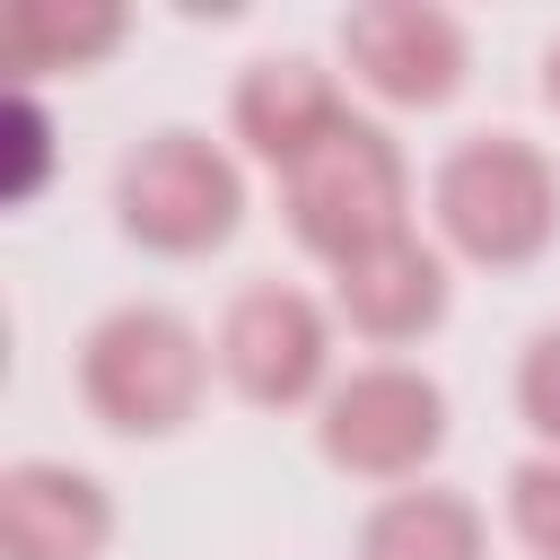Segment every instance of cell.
I'll list each match as a JSON object with an SVG mask.
<instances>
[{
    "instance_id": "obj_8",
    "label": "cell",
    "mask_w": 560,
    "mask_h": 560,
    "mask_svg": "<svg viewBox=\"0 0 560 560\" xmlns=\"http://www.w3.org/2000/svg\"><path fill=\"white\" fill-rule=\"evenodd\" d=\"M332 315L359 341H376V350H402V341L438 332L446 324V245H429L420 228H402V236L350 254L332 271Z\"/></svg>"
},
{
    "instance_id": "obj_15",
    "label": "cell",
    "mask_w": 560,
    "mask_h": 560,
    "mask_svg": "<svg viewBox=\"0 0 560 560\" xmlns=\"http://www.w3.org/2000/svg\"><path fill=\"white\" fill-rule=\"evenodd\" d=\"M542 96L560 105V35H551V52H542Z\"/></svg>"
},
{
    "instance_id": "obj_9",
    "label": "cell",
    "mask_w": 560,
    "mask_h": 560,
    "mask_svg": "<svg viewBox=\"0 0 560 560\" xmlns=\"http://www.w3.org/2000/svg\"><path fill=\"white\" fill-rule=\"evenodd\" d=\"M114 499L96 472L26 455L0 472V560H105Z\"/></svg>"
},
{
    "instance_id": "obj_14",
    "label": "cell",
    "mask_w": 560,
    "mask_h": 560,
    "mask_svg": "<svg viewBox=\"0 0 560 560\" xmlns=\"http://www.w3.org/2000/svg\"><path fill=\"white\" fill-rule=\"evenodd\" d=\"M516 411L542 438V455H560V324H542L516 359Z\"/></svg>"
},
{
    "instance_id": "obj_1",
    "label": "cell",
    "mask_w": 560,
    "mask_h": 560,
    "mask_svg": "<svg viewBox=\"0 0 560 560\" xmlns=\"http://www.w3.org/2000/svg\"><path fill=\"white\" fill-rule=\"evenodd\" d=\"M438 245L481 271H525L560 236V166L525 131H472L429 175Z\"/></svg>"
},
{
    "instance_id": "obj_12",
    "label": "cell",
    "mask_w": 560,
    "mask_h": 560,
    "mask_svg": "<svg viewBox=\"0 0 560 560\" xmlns=\"http://www.w3.org/2000/svg\"><path fill=\"white\" fill-rule=\"evenodd\" d=\"M122 9L96 0H18L9 9V70L18 79H52V70H96L122 44Z\"/></svg>"
},
{
    "instance_id": "obj_4",
    "label": "cell",
    "mask_w": 560,
    "mask_h": 560,
    "mask_svg": "<svg viewBox=\"0 0 560 560\" xmlns=\"http://www.w3.org/2000/svg\"><path fill=\"white\" fill-rule=\"evenodd\" d=\"M114 219H122L131 245H149V254H166V262H192V254H219V245L236 236V219H245V175H236V158H228L210 131L166 122V131H149V140L122 158V175H114Z\"/></svg>"
},
{
    "instance_id": "obj_11",
    "label": "cell",
    "mask_w": 560,
    "mask_h": 560,
    "mask_svg": "<svg viewBox=\"0 0 560 560\" xmlns=\"http://www.w3.org/2000/svg\"><path fill=\"white\" fill-rule=\"evenodd\" d=\"M359 560H490V525L464 490H438V481H411V490H385L359 525Z\"/></svg>"
},
{
    "instance_id": "obj_13",
    "label": "cell",
    "mask_w": 560,
    "mask_h": 560,
    "mask_svg": "<svg viewBox=\"0 0 560 560\" xmlns=\"http://www.w3.org/2000/svg\"><path fill=\"white\" fill-rule=\"evenodd\" d=\"M508 534L534 560H560V455H525L508 472Z\"/></svg>"
},
{
    "instance_id": "obj_2",
    "label": "cell",
    "mask_w": 560,
    "mask_h": 560,
    "mask_svg": "<svg viewBox=\"0 0 560 560\" xmlns=\"http://www.w3.org/2000/svg\"><path fill=\"white\" fill-rule=\"evenodd\" d=\"M210 341L175 306H114L79 341V394L114 438H175L210 394Z\"/></svg>"
},
{
    "instance_id": "obj_7",
    "label": "cell",
    "mask_w": 560,
    "mask_h": 560,
    "mask_svg": "<svg viewBox=\"0 0 560 560\" xmlns=\"http://www.w3.org/2000/svg\"><path fill=\"white\" fill-rule=\"evenodd\" d=\"M341 61L368 96L385 105H446L472 70V44H464V18L438 9V0H368L341 18Z\"/></svg>"
},
{
    "instance_id": "obj_6",
    "label": "cell",
    "mask_w": 560,
    "mask_h": 560,
    "mask_svg": "<svg viewBox=\"0 0 560 560\" xmlns=\"http://www.w3.org/2000/svg\"><path fill=\"white\" fill-rule=\"evenodd\" d=\"M219 376L262 402V411H298V402H324L332 394V315L289 289V280H254L228 298L219 315V341H210Z\"/></svg>"
},
{
    "instance_id": "obj_3",
    "label": "cell",
    "mask_w": 560,
    "mask_h": 560,
    "mask_svg": "<svg viewBox=\"0 0 560 560\" xmlns=\"http://www.w3.org/2000/svg\"><path fill=\"white\" fill-rule=\"evenodd\" d=\"M280 210H289V236L341 271L350 254H368V245H385V236L411 228V166H402V149H394L385 122L350 114V122H332L280 175Z\"/></svg>"
},
{
    "instance_id": "obj_5",
    "label": "cell",
    "mask_w": 560,
    "mask_h": 560,
    "mask_svg": "<svg viewBox=\"0 0 560 560\" xmlns=\"http://www.w3.org/2000/svg\"><path fill=\"white\" fill-rule=\"evenodd\" d=\"M315 446L350 481L411 490L446 446V385L411 359H368V368L332 376V394L315 402Z\"/></svg>"
},
{
    "instance_id": "obj_10",
    "label": "cell",
    "mask_w": 560,
    "mask_h": 560,
    "mask_svg": "<svg viewBox=\"0 0 560 560\" xmlns=\"http://www.w3.org/2000/svg\"><path fill=\"white\" fill-rule=\"evenodd\" d=\"M228 122H236V140H245L271 175H289L332 122H350V96H341V79H332L324 61H306V52H262V61H245V79H236V96H228Z\"/></svg>"
}]
</instances>
